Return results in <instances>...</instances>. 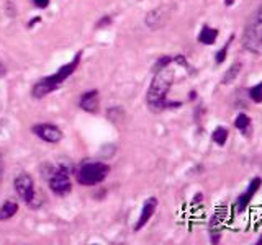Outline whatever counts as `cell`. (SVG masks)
Returning <instances> with one entry per match:
<instances>
[{"mask_svg":"<svg viewBox=\"0 0 262 245\" xmlns=\"http://www.w3.org/2000/svg\"><path fill=\"white\" fill-rule=\"evenodd\" d=\"M174 76H176V72L170 65L154 72L152 82H151L149 90H147V95H146V103L149 106L151 111L158 113V111L169 110V108H179V106L182 105L180 102L167 100V93H169L172 84H174Z\"/></svg>","mask_w":262,"mask_h":245,"instance_id":"1","label":"cell"},{"mask_svg":"<svg viewBox=\"0 0 262 245\" xmlns=\"http://www.w3.org/2000/svg\"><path fill=\"white\" fill-rule=\"evenodd\" d=\"M80 59H82V51H79L76 56H74V59L71 62L61 65V67L57 69L53 76L45 77V79H41L39 82H36V84L33 85V88H31L33 98H38V100H39V98H45L46 95H49L51 92H54V90L59 88L64 82L77 70Z\"/></svg>","mask_w":262,"mask_h":245,"instance_id":"2","label":"cell"},{"mask_svg":"<svg viewBox=\"0 0 262 245\" xmlns=\"http://www.w3.org/2000/svg\"><path fill=\"white\" fill-rule=\"evenodd\" d=\"M110 174V165H106L103 162H89L82 163L77 168L76 180L82 186H94L102 183L103 180Z\"/></svg>","mask_w":262,"mask_h":245,"instance_id":"3","label":"cell"},{"mask_svg":"<svg viewBox=\"0 0 262 245\" xmlns=\"http://www.w3.org/2000/svg\"><path fill=\"white\" fill-rule=\"evenodd\" d=\"M243 46L249 53L260 54L262 53V7L252 15L248 27L244 30Z\"/></svg>","mask_w":262,"mask_h":245,"instance_id":"4","label":"cell"},{"mask_svg":"<svg viewBox=\"0 0 262 245\" xmlns=\"http://www.w3.org/2000/svg\"><path fill=\"white\" fill-rule=\"evenodd\" d=\"M49 190H51L56 196H68L72 191V182L71 175L66 167H57L51 172V175L48 178Z\"/></svg>","mask_w":262,"mask_h":245,"instance_id":"5","label":"cell"},{"mask_svg":"<svg viewBox=\"0 0 262 245\" xmlns=\"http://www.w3.org/2000/svg\"><path fill=\"white\" fill-rule=\"evenodd\" d=\"M13 186H15L16 194H18L27 204L33 206V201L36 200L35 180H33V177L30 174H27V172H21V174H18L15 177Z\"/></svg>","mask_w":262,"mask_h":245,"instance_id":"6","label":"cell"},{"mask_svg":"<svg viewBox=\"0 0 262 245\" xmlns=\"http://www.w3.org/2000/svg\"><path fill=\"white\" fill-rule=\"evenodd\" d=\"M31 133L36 137H39L41 141L49 142V144L61 142L64 137L61 128H57L56 125H51V122H39V125H35L31 128Z\"/></svg>","mask_w":262,"mask_h":245,"instance_id":"7","label":"cell"},{"mask_svg":"<svg viewBox=\"0 0 262 245\" xmlns=\"http://www.w3.org/2000/svg\"><path fill=\"white\" fill-rule=\"evenodd\" d=\"M262 185V178L260 177H256V178H252L248 188H246V191L241 193L239 196H237V200L234 203V211L237 212V214H241V212L246 211V208L249 206V203L251 200L254 198V194H256L259 191V188Z\"/></svg>","mask_w":262,"mask_h":245,"instance_id":"8","label":"cell"},{"mask_svg":"<svg viewBox=\"0 0 262 245\" xmlns=\"http://www.w3.org/2000/svg\"><path fill=\"white\" fill-rule=\"evenodd\" d=\"M169 16H170L169 7H167V5H159V7L152 8V10L146 15L144 23H146V27H147V28H151V30H159V28H162L164 24L167 23Z\"/></svg>","mask_w":262,"mask_h":245,"instance_id":"9","label":"cell"},{"mask_svg":"<svg viewBox=\"0 0 262 245\" xmlns=\"http://www.w3.org/2000/svg\"><path fill=\"white\" fill-rule=\"evenodd\" d=\"M158 204H159V201H158V198H156V196H149V198H147V200L144 201L143 208H141V214H139V217H138V220H136V224H135V232L141 231V229H143L147 223H149L151 217L154 216L156 209H158Z\"/></svg>","mask_w":262,"mask_h":245,"instance_id":"10","label":"cell"},{"mask_svg":"<svg viewBox=\"0 0 262 245\" xmlns=\"http://www.w3.org/2000/svg\"><path fill=\"white\" fill-rule=\"evenodd\" d=\"M79 106L87 113H97L98 110V90H90L80 95Z\"/></svg>","mask_w":262,"mask_h":245,"instance_id":"11","label":"cell"},{"mask_svg":"<svg viewBox=\"0 0 262 245\" xmlns=\"http://www.w3.org/2000/svg\"><path fill=\"white\" fill-rule=\"evenodd\" d=\"M218 35H220V31L216 28H211L208 24H205L199 33V43H202L205 46H211L216 43Z\"/></svg>","mask_w":262,"mask_h":245,"instance_id":"12","label":"cell"},{"mask_svg":"<svg viewBox=\"0 0 262 245\" xmlns=\"http://www.w3.org/2000/svg\"><path fill=\"white\" fill-rule=\"evenodd\" d=\"M16 212H18V204H16L15 201H5L2 204V208H0V223L2 220H8V219H12Z\"/></svg>","mask_w":262,"mask_h":245,"instance_id":"13","label":"cell"},{"mask_svg":"<svg viewBox=\"0 0 262 245\" xmlns=\"http://www.w3.org/2000/svg\"><path fill=\"white\" fill-rule=\"evenodd\" d=\"M234 128L237 131H241L244 136H249L248 133H249V128H251V118L246 113H239L234 118Z\"/></svg>","mask_w":262,"mask_h":245,"instance_id":"14","label":"cell"},{"mask_svg":"<svg viewBox=\"0 0 262 245\" xmlns=\"http://www.w3.org/2000/svg\"><path fill=\"white\" fill-rule=\"evenodd\" d=\"M229 137V131L225 126H216L211 133V141L216 145H225Z\"/></svg>","mask_w":262,"mask_h":245,"instance_id":"15","label":"cell"},{"mask_svg":"<svg viewBox=\"0 0 262 245\" xmlns=\"http://www.w3.org/2000/svg\"><path fill=\"white\" fill-rule=\"evenodd\" d=\"M239 72H241V64H239V62L231 64V67H229V69L225 72L223 79H221V84H223V85L231 84V82H234V80H236V77L239 76Z\"/></svg>","mask_w":262,"mask_h":245,"instance_id":"16","label":"cell"},{"mask_svg":"<svg viewBox=\"0 0 262 245\" xmlns=\"http://www.w3.org/2000/svg\"><path fill=\"white\" fill-rule=\"evenodd\" d=\"M172 62H174V56H161L159 59L154 62L152 70H154V72H156V70H161V69H164V67H167V65H170Z\"/></svg>","mask_w":262,"mask_h":245,"instance_id":"17","label":"cell"},{"mask_svg":"<svg viewBox=\"0 0 262 245\" xmlns=\"http://www.w3.org/2000/svg\"><path fill=\"white\" fill-rule=\"evenodd\" d=\"M249 98L254 103H262V82H259L257 85H254L249 90Z\"/></svg>","mask_w":262,"mask_h":245,"instance_id":"18","label":"cell"},{"mask_svg":"<svg viewBox=\"0 0 262 245\" xmlns=\"http://www.w3.org/2000/svg\"><path fill=\"white\" fill-rule=\"evenodd\" d=\"M231 41H233V36L229 38V41L228 43L220 49V51L215 54V62L216 64H223L225 62V59H226V56H228V49H229V46H231Z\"/></svg>","mask_w":262,"mask_h":245,"instance_id":"19","label":"cell"},{"mask_svg":"<svg viewBox=\"0 0 262 245\" xmlns=\"http://www.w3.org/2000/svg\"><path fill=\"white\" fill-rule=\"evenodd\" d=\"M112 23H113V18H112V16H110V15H105V16H102V18L97 21L95 28H97V30H100V28H105V27H110Z\"/></svg>","mask_w":262,"mask_h":245,"instance_id":"20","label":"cell"},{"mask_svg":"<svg viewBox=\"0 0 262 245\" xmlns=\"http://www.w3.org/2000/svg\"><path fill=\"white\" fill-rule=\"evenodd\" d=\"M5 12H7V15H10L12 16V18H13V16H15V7H13V4L12 2H7L5 4Z\"/></svg>","mask_w":262,"mask_h":245,"instance_id":"21","label":"cell"},{"mask_svg":"<svg viewBox=\"0 0 262 245\" xmlns=\"http://www.w3.org/2000/svg\"><path fill=\"white\" fill-rule=\"evenodd\" d=\"M33 4L38 8H46L49 5V0H33Z\"/></svg>","mask_w":262,"mask_h":245,"instance_id":"22","label":"cell"},{"mask_svg":"<svg viewBox=\"0 0 262 245\" xmlns=\"http://www.w3.org/2000/svg\"><path fill=\"white\" fill-rule=\"evenodd\" d=\"M2 178H4V155L0 154V185H2Z\"/></svg>","mask_w":262,"mask_h":245,"instance_id":"23","label":"cell"},{"mask_svg":"<svg viewBox=\"0 0 262 245\" xmlns=\"http://www.w3.org/2000/svg\"><path fill=\"white\" fill-rule=\"evenodd\" d=\"M5 74H7V67H5V65H4V62L0 61V77H4Z\"/></svg>","mask_w":262,"mask_h":245,"instance_id":"24","label":"cell"},{"mask_svg":"<svg viewBox=\"0 0 262 245\" xmlns=\"http://www.w3.org/2000/svg\"><path fill=\"white\" fill-rule=\"evenodd\" d=\"M41 21V18H39V16H36V18H33L30 23H28V28H31L33 27V24H36V23H39Z\"/></svg>","mask_w":262,"mask_h":245,"instance_id":"25","label":"cell"},{"mask_svg":"<svg viewBox=\"0 0 262 245\" xmlns=\"http://www.w3.org/2000/svg\"><path fill=\"white\" fill-rule=\"evenodd\" d=\"M223 2H225L226 7H231V5L234 4V0H223Z\"/></svg>","mask_w":262,"mask_h":245,"instance_id":"26","label":"cell"}]
</instances>
